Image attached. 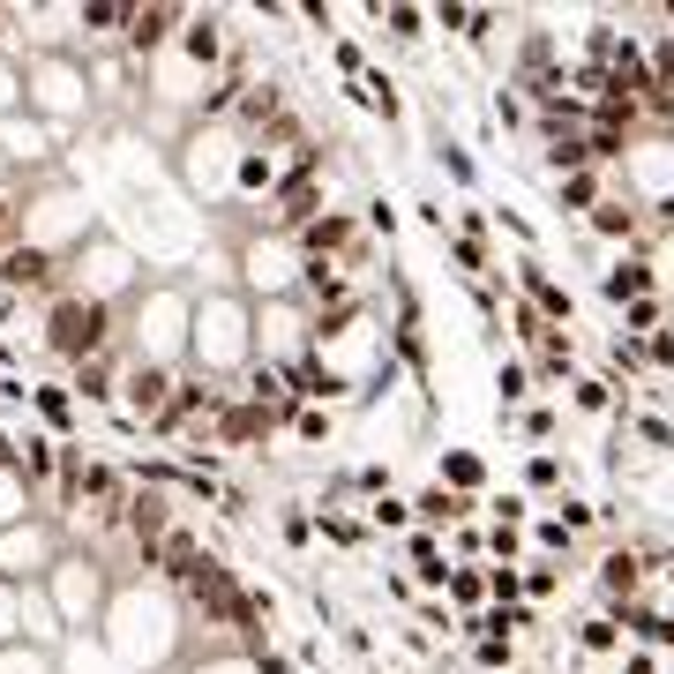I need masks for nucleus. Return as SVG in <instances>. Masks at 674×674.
Instances as JSON below:
<instances>
[{
	"label": "nucleus",
	"instance_id": "obj_1",
	"mask_svg": "<svg viewBox=\"0 0 674 674\" xmlns=\"http://www.w3.org/2000/svg\"><path fill=\"white\" fill-rule=\"evenodd\" d=\"M98 652L121 674H180L203 644H195V622L180 607V592L143 570V577H121L113 599H105V622H98Z\"/></svg>",
	"mask_w": 674,
	"mask_h": 674
},
{
	"label": "nucleus",
	"instance_id": "obj_2",
	"mask_svg": "<svg viewBox=\"0 0 674 674\" xmlns=\"http://www.w3.org/2000/svg\"><path fill=\"white\" fill-rule=\"evenodd\" d=\"M188 330H195V285L188 278H150L121 307V352L135 368L188 375Z\"/></svg>",
	"mask_w": 674,
	"mask_h": 674
},
{
	"label": "nucleus",
	"instance_id": "obj_3",
	"mask_svg": "<svg viewBox=\"0 0 674 674\" xmlns=\"http://www.w3.org/2000/svg\"><path fill=\"white\" fill-rule=\"evenodd\" d=\"M105 225H98V203H90V188L76 172H53L38 188H23L15 195V248L31 255H53V262H68V255L98 240Z\"/></svg>",
	"mask_w": 674,
	"mask_h": 674
},
{
	"label": "nucleus",
	"instance_id": "obj_4",
	"mask_svg": "<svg viewBox=\"0 0 674 674\" xmlns=\"http://www.w3.org/2000/svg\"><path fill=\"white\" fill-rule=\"evenodd\" d=\"M240 172H248V135L233 121H195L180 143H172V180L188 203L233 217L240 211Z\"/></svg>",
	"mask_w": 674,
	"mask_h": 674
},
{
	"label": "nucleus",
	"instance_id": "obj_5",
	"mask_svg": "<svg viewBox=\"0 0 674 674\" xmlns=\"http://www.w3.org/2000/svg\"><path fill=\"white\" fill-rule=\"evenodd\" d=\"M188 375L233 382L255 375V300L248 293H195V330H188Z\"/></svg>",
	"mask_w": 674,
	"mask_h": 674
},
{
	"label": "nucleus",
	"instance_id": "obj_6",
	"mask_svg": "<svg viewBox=\"0 0 674 674\" xmlns=\"http://www.w3.org/2000/svg\"><path fill=\"white\" fill-rule=\"evenodd\" d=\"M23 113L45 121L53 135H76V127L98 121V90H90V68L76 45L60 53H23Z\"/></svg>",
	"mask_w": 674,
	"mask_h": 674
},
{
	"label": "nucleus",
	"instance_id": "obj_7",
	"mask_svg": "<svg viewBox=\"0 0 674 674\" xmlns=\"http://www.w3.org/2000/svg\"><path fill=\"white\" fill-rule=\"evenodd\" d=\"M225 255H233V285L262 307V300H300V285H307V255H300L293 233H270V225H240L233 240H225Z\"/></svg>",
	"mask_w": 674,
	"mask_h": 674
},
{
	"label": "nucleus",
	"instance_id": "obj_8",
	"mask_svg": "<svg viewBox=\"0 0 674 674\" xmlns=\"http://www.w3.org/2000/svg\"><path fill=\"white\" fill-rule=\"evenodd\" d=\"M607 180H615V195L644 217V233H652V225H674V135L667 127H637Z\"/></svg>",
	"mask_w": 674,
	"mask_h": 674
},
{
	"label": "nucleus",
	"instance_id": "obj_9",
	"mask_svg": "<svg viewBox=\"0 0 674 674\" xmlns=\"http://www.w3.org/2000/svg\"><path fill=\"white\" fill-rule=\"evenodd\" d=\"M143 270H150V262L127 248L121 233H98V240H83V248L68 255V270H60V293H76V300H90V307H105V315H121L127 300L150 285Z\"/></svg>",
	"mask_w": 674,
	"mask_h": 674
},
{
	"label": "nucleus",
	"instance_id": "obj_10",
	"mask_svg": "<svg viewBox=\"0 0 674 674\" xmlns=\"http://www.w3.org/2000/svg\"><path fill=\"white\" fill-rule=\"evenodd\" d=\"M113 570L98 562L90 548H68L53 570H45V599H53V615H60V630L68 637H98V622H105V599H113Z\"/></svg>",
	"mask_w": 674,
	"mask_h": 674
},
{
	"label": "nucleus",
	"instance_id": "obj_11",
	"mask_svg": "<svg viewBox=\"0 0 674 674\" xmlns=\"http://www.w3.org/2000/svg\"><path fill=\"white\" fill-rule=\"evenodd\" d=\"M307 352H315V307L307 300H262L255 307V368L293 375Z\"/></svg>",
	"mask_w": 674,
	"mask_h": 674
},
{
	"label": "nucleus",
	"instance_id": "obj_12",
	"mask_svg": "<svg viewBox=\"0 0 674 674\" xmlns=\"http://www.w3.org/2000/svg\"><path fill=\"white\" fill-rule=\"evenodd\" d=\"M105 345H121V315H105V307H90L76 293H53L45 300V352L53 360H90V352H105Z\"/></svg>",
	"mask_w": 674,
	"mask_h": 674
},
{
	"label": "nucleus",
	"instance_id": "obj_13",
	"mask_svg": "<svg viewBox=\"0 0 674 674\" xmlns=\"http://www.w3.org/2000/svg\"><path fill=\"white\" fill-rule=\"evenodd\" d=\"M0 172L15 180V188H38V180H53L60 166V135L45 121H31V113H8L0 121Z\"/></svg>",
	"mask_w": 674,
	"mask_h": 674
},
{
	"label": "nucleus",
	"instance_id": "obj_14",
	"mask_svg": "<svg viewBox=\"0 0 674 674\" xmlns=\"http://www.w3.org/2000/svg\"><path fill=\"white\" fill-rule=\"evenodd\" d=\"M60 554H68L60 525H53V517H23V525L0 532V577H8V585H45V570H53Z\"/></svg>",
	"mask_w": 674,
	"mask_h": 674
},
{
	"label": "nucleus",
	"instance_id": "obj_15",
	"mask_svg": "<svg viewBox=\"0 0 674 674\" xmlns=\"http://www.w3.org/2000/svg\"><path fill=\"white\" fill-rule=\"evenodd\" d=\"M60 270H68V262L31 255V248H8V255H0V285H8V293H31V300H53V293H60Z\"/></svg>",
	"mask_w": 674,
	"mask_h": 674
},
{
	"label": "nucleus",
	"instance_id": "obj_16",
	"mask_svg": "<svg viewBox=\"0 0 674 674\" xmlns=\"http://www.w3.org/2000/svg\"><path fill=\"white\" fill-rule=\"evenodd\" d=\"M517 278H525V293H532V315H540V323H548V330H562V323H570V315H577V300L562 293V285H554L548 270H540V262H532V255H525V262H517Z\"/></svg>",
	"mask_w": 674,
	"mask_h": 674
},
{
	"label": "nucleus",
	"instance_id": "obj_17",
	"mask_svg": "<svg viewBox=\"0 0 674 674\" xmlns=\"http://www.w3.org/2000/svg\"><path fill=\"white\" fill-rule=\"evenodd\" d=\"M121 375H127V352H121V345H105V352H90V360H76V390H83L90 405L121 397Z\"/></svg>",
	"mask_w": 674,
	"mask_h": 674
},
{
	"label": "nucleus",
	"instance_id": "obj_18",
	"mask_svg": "<svg viewBox=\"0 0 674 674\" xmlns=\"http://www.w3.org/2000/svg\"><path fill=\"white\" fill-rule=\"evenodd\" d=\"M172 382H180V375H166V368H135V360H127L121 397L135 405V413H143V420H158V413L172 405Z\"/></svg>",
	"mask_w": 674,
	"mask_h": 674
},
{
	"label": "nucleus",
	"instance_id": "obj_19",
	"mask_svg": "<svg viewBox=\"0 0 674 674\" xmlns=\"http://www.w3.org/2000/svg\"><path fill=\"white\" fill-rule=\"evenodd\" d=\"M585 225L599 233V240H622V255H630V248H644V217H637L630 203H622V195H599V211H592Z\"/></svg>",
	"mask_w": 674,
	"mask_h": 674
},
{
	"label": "nucleus",
	"instance_id": "obj_20",
	"mask_svg": "<svg viewBox=\"0 0 674 674\" xmlns=\"http://www.w3.org/2000/svg\"><path fill=\"white\" fill-rule=\"evenodd\" d=\"M23 644H38V652H60L68 630H60V615H53V599L38 585H23Z\"/></svg>",
	"mask_w": 674,
	"mask_h": 674
},
{
	"label": "nucleus",
	"instance_id": "obj_21",
	"mask_svg": "<svg viewBox=\"0 0 674 674\" xmlns=\"http://www.w3.org/2000/svg\"><path fill=\"white\" fill-rule=\"evenodd\" d=\"M637 255H644V270H652V300L674 307V225H652Z\"/></svg>",
	"mask_w": 674,
	"mask_h": 674
},
{
	"label": "nucleus",
	"instance_id": "obj_22",
	"mask_svg": "<svg viewBox=\"0 0 674 674\" xmlns=\"http://www.w3.org/2000/svg\"><path fill=\"white\" fill-rule=\"evenodd\" d=\"M599 293L607 300H622V307H637V300H652V270H644V255H615V270L599 278Z\"/></svg>",
	"mask_w": 674,
	"mask_h": 674
},
{
	"label": "nucleus",
	"instance_id": "obj_23",
	"mask_svg": "<svg viewBox=\"0 0 674 674\" xmlns=\"http://www.w3.org/2000/svg\"><path fill=\"white\" fill-rule=\"evenodd\" d=\"M637 577H644V554L637 548H615L599 562V592H607L615 607H637Z\"/></svg>",
	"mask_w": 674,
	"mask_h": 674
},
{
	"label": "nucleus",
	"instance_id": "obj_24",
	"mask_svg": "<svg viewBox=\"0 0 674 674\" xmlns=\"http://www.w3.org/2000/svg\"><path fill=\"white\" fill-rule=\"evenodd\" d=\"M23 517H45L38 487L23 480V464H0V532H8V525H23Z\"/></svg>",
	"mask_w": 674,
	"mask_h": 674
},
{
	"label": "nucleus",
	"instance_id": "obj_25",
	"mask_svg": "<svg viewBox=\"0 0 674 674\" xmlns=\"http://www.w3.org/2000/svg\"><path fill=\"white\" fill-rule=\"evenodd\" d=\"M464 509H472V495H450V487H427L420 503H413V517H420L427 532H435V525H442V532H458V525H464Z\"/></svg>",
	"mask_w": 674,
	"mask_h": 674
},
{
	"label": "nucleus",
	"instance_id": "obj_26",
	"mask_svg": "<svg viewBox=\"0 0 674 674\" xmlns=\"http://www.w3.org/2000/svg\"><path fill=\"white\" fill-rule=\"evenodd\" d=\"M562 211H577V217H592L599 211V195H607V172H562Z\"/></svg>",
	"mask_w": 674,
	"mask_h": 674
},
{
	"label": "nucleus",
	"instance_id": "obj_27",
	"mask_svg": "<svg viewBox=\"0 0 674 674\" xmlns=\"http://www.w3.org/2000/svg\"><path fill=\"white\" fill-rule=\"evenodd\" d=\"M180 674H255V652H240V644H203Z\"/></svg>",
	"mask_w": 674,
	"mask_h": 674
},
{
	"label": "nucleus",
	"instance_id": "obj_28",
	"mask_svg": "<svg viewBox=\"0 0 674 674\" xmlns=\"http://www.w3.org/2000/svg\"><path fill=\"white\" fill-rule=\"evenodd\" d=\"M0 674H68V660L38 644H0Z\"/></svg>",
	"mask_w": 674,
	"mask_h": 674
},
{
	"label": "nucleus",
	"instance_id": "obj_29",
	"mask_svg": "<svg viewBox=\"0 0 674 674\" xmlns=\"http://www.w3.org/2000/svg\"><path fill=\"white\" fill-rule=\"evenodd\" d=\"M480 480H487V464L472 458V450H450V458H442V480H435V487H450V495H480Z\"/></svg>",
	"mask_w": 674,
	"mask_h": 674
},
{
	"label": "nucleus",
	"instance_id": "obj_30",
	"mask_svg": "<svg viewBox=\"0 0 674 674\" xmlns=\"http://www.w3.org/2000/svg\"><path fill=\"white\" fill-rule=\"evenodd\" d=\"M368 15H375L390 38H405V45H413V38L427 31V8H397V0H390V8H368Z\"/></svg>",
	"mask_w": 674,
	"mask_h": 674
},
{
	"label": "nucleus",
	"instance_id": "obj_31",
	"mask_svg": "<svg viewBox=\"0 0 674 674\" xmlns=\"http://www.w3.org/2000/svg\"><path fill=\"white\" fill-rule=\"evenodd\" d=\"M31 405H38L45 427H68V420H76V405H68V390H60V382H38V390H31Z\"/></svg>",
	"mask_w": 674,
	"mask_h": 674
},
{
	"label": "nucleus",
	"instance_id": "obj_32",
	"mask_svg": "<svg viewBox=\"0 0 674 674\" xmlns=\"http://www.w3.org/2000/svg\"><path fill=\"white\" fill-rule=\"evenodd\" d=\"M8 113H23V60L0 45V121H8Z\"/></svg>",
	"mask_w": 674,
	"mask_h": 674
},
{
	"label": "nucleus",
	"instance_id": "obj_33",
	"mask_svg": "<svg viewBox=\"0 0 674 674\" xmlns=\"http://www.w3.org/2000/svg\"><path fill=\"white\" fill-rule=\"evenodd\" d=\"M532 345H540V375H570V360H577V352H570V337H562V330H540V337H532Z\"/></svg>",
	"mask_w": 674,
	"mask_h": 674
},
{
	"label": "nucleus",
	"instance_id": "obj_34",
	"mask_svg": "<svg viewBox=\"0 0 674 674\" xmlns=\"http://www.w3.org/2000/svg\"><path fill=\"white\" fill-rule=\"evenodd\" d=\"M450 599H458V607H480V599H487V570H480V562H464V570H450Z\"/></svg>",
	"mask_w": 674,
	"mask_h": 674
},
{
	"label": "nucleus",
	"instance_id": "obj_35",
	"mask_svg": "<svg viewBox=\"0 0 674 674\" xmlns=\"http://www.w3.org/2000/svg\"><path fill=\"white\" fill-rule=\"evenodd\" d=\"M0 644H23V585L0 577Z\"/></svg>",
	"mask_w": 674,
	"mask_h": 674
},
{
	"label": "nucleus",
	"instance_id": "obj_36",
	"mask_svg": "<svg viewBox=\"0 0 674 674\" xmlns=\"http://www.w3.org/2000/svg\"><path fill=\"white\" fill-rule=\"evenodd\" d=\"M495 390H503V413H509V405H525V397H532V368H525V360H503Z\"/></svg>",
	"mask_w": 674,
	"mask_h": 674
},
{
	"label": "nucleus",
	"instance_id": "obj_37",
	"mask_svg": "<svg viewBox=\"0 0 674 674\" xmlns=\"http://www.w3.org/2000/svg\"><path fill=\"white\" fill-rule=\"evenodd\" d=\"M360 98L375 105L382 121H397V83H390V76H360Z\"/></svg>",
	"mask_w": 674,
	"mask_h": 674
},
{
	"label": "nucleus",
	"instance_id": "obj_38",
	"mask_svg": "<svg viewBox=\"0 0 674 674\" xmlns=\"http://www.w3.org/2000/svg\"><path fill=\"white\" fill-rule=\"evenodd\" d=\"M442 240H450V255H458V270H464V278H480V270H487V248H480L472 233H442Z\"/></svg>",
	"mask_w": 674,
	"mask_h": 674
},
{
	"label": "nucleus",
	"instance_id": "obj_39",
	"mask_svg": "<svg viewBox=\"0 0 674 674\" xmlns=\"http://www.w3.org/2000/svg\"><path fill=\"white\" fill-rule=\"evenodd\" d=\"M517 592H525V570H509V562H495V570H487V599H495V607H509Z\"/></svg>",
	"mask_w": 674,
	"mask_h": 674
},
{
	"label": "nucleus",
	"instance_id": "obj_40",
	"mask_svg": "<svg viewBox=\"0 0 674 674\" xmlns=\"http://www.w3.org/2000/svg\"><path fill=\"white\" fill-rule=\"evenodd\" d=\"M293 427H300V442H330V405H300Z\"/></svg>",
	"mask_w": 674,
	"mask_h": 674
},
{
	"label": "nucleus",
	"instance_id": "obj_41",
	"mask_svg": "<svg viewBox=\"0 0 674 674\" xmlns=\"http://www.w3.org/2000/svg\"><path fill=\"white\" fill-rule=\"evenodd\" d=\"M405 517H413V503H397V495H375V503H368V525H390V532H397Z\"/></svg>",
	"mask_w": 674,
	"mask_h": 674
},
{
	"label": "nucleus",
	"instance_id": "obj_42",
	"mask_svg": "<svg viewBox=\"0 0 674 674\" xmlns=\"http://www.w3.org/2000/svg\"><path fill=\"white\" fill-rule=\"evenodd\" d=\"M323 532H330L337 548H360V532H368V525H360V517H337V509H323Z\"/></svg>",
	"mask_w": 674,
	"mask_h": 674
},
{
	"label": "nucleus",
	"instance_id": "obj_43",
	"mask_svg": "<svg viewBox=\"0 0 674 674\" xmlns=\"http://www.w3.org/2000/svg\"><path fill=\"white\" fill-rule=\"evenodd\" d=\"M472 660L495 674V667H509V637H472Z\"/></svg>",
	"mask_w": 674,
	"mask_h": 674
},
{
	"label": "nucleus",
	"instance_id": "obj_44",
	"mask_svg": "<svg viewBox=\"0 0 674 674\" xmlns=\"http://www.w3.org/2000/svg\"><path fill=\"white\" fill-rule=\"evenodd\" d=\"M525 487H540V495H548V487H562V464H554L548 450H540V458L525 464Z\"/></svg>",
	"mask_w": 674,
	"mask_h": 674
},
{
	"label": "nucleus",
	"instance_id": "obj_45",
	"mask_svg": "<svg viewBox=\"0 0 674 674\" xmlns=\"http://www.w3.org/2000/svg\"><path fill=\"white\" fill-rule=\"evenodd\" d=\"M644 345H652V360H660V368L674 375V307H667V323H660V330L644 337Z\"/></svg>",
	"mask_w": 674,
	"mask_h": 674
},
{
	"label": "nucleus",
	"instance_id": "obj_46",
	"mask_svg": "<svg viewBox=\"0 0 674 674\" xmlns=\"http://www.w3.org/2000/svg\"><path fill=\"white\" fill-rule=\"evenodd\" d=\"M570 390H577V413H607V405H615V397H607V382H570Z\"/></svg>",
	"mask_w": 674,
	"mask_h": 674
},
{
	"label": "nucleus",
	"instance_id": "obj_47",
	"mask_svg": "<svg viewBox=\"0 0 674 674\" xmlns=\"http://www.w3.org/2000/svg\"><path fill=\"white\" fill-rule=\"evenodd\" d=\"M15 195H23V188H0V255L15 248Z\"/></svg>",
	"mask_w": 674,
	"mask_h": 674
},
{
	"label": "nucleus",
	"instance_id": "obj_48",
	"mask_svg": "<svg viewBox=\"0 0 674 674\" xmlns=\"http://www.w3.org/2000/svg\"><path fill=\"white\" fill-rule=\"evenodd\" d=\"M615 644H622V637H615V622H607V615H599V622H585V652H615Z\"/></svg>",
	"mask_w": 674,
	"mask_h": 674
},
{
	"label": "nucleus",
	"instance_id": "obj_49",
	"mask_svg": "<svg viewBox=\"0 0 674 674\" xmlns=\"http://www.w3.org/2000/svg\"><path fill=\"white\" fill-rule=\"evenodd\" d=\"M278 532H285L293 548H307V532H315V525H307V509H285V517H278Z\"/></svg>",
	"mask_w": 674,
	"mask_h": 674
},
{
	"label": "nucleus",
	"instance_id": "obj_50",
	"mask_svg": "<svg viewBox=\"0 0 674 674\" xmlns=\"http://www.w3.org/2000/svg\"><path fill=\"white\" fill-rule=\"evenodd\" d=\"M554 525H562V532H585V525H592V503H562V517H554Z\"/></svg>",
	"mask_w": 674,
	"mask_h": 674
},
{
	"label": "nucleus",
	"instance_id": "obj_51",
	"mask_svg": "<svg viewBox=\"0 0 674 674\" xmlns=\"http://www.w3.org/2000/svg\"><path fill=\"white\" fill-rule=\"evenodd\" d=\"M495 121H503V127H517V121H525V105H517L509 90H495Z\"/></svg>",
	"mask_w": 674,
	"mask_h": 674
},
{
	"label": "nucleus",
	"instance_id": "obj_52",
	"mask_svg": "<svg viewBox=\"0 0 674 674\" xmlns=\"http://www.w3.org/2000/svg\"><path fill=\"white\" fill-rule=\"evenodd\" d=\"M525 435H540V442L554 435V413H548V405H532V413H525Z\"/></svg>",
	"mask_w": 674,
	"mask_h": 674
},
{
	"label": "nucleus",
	"instance_id": "obj_53",
	"mask_svg": "<svg viewBox=\"0 0 674 674\" xmlns=\"http://www.w3.org/2000/svg\"><path fill=\"white\" fill-rule=\"evenodd\" d=\"M525 592H532V599H548V592H554V570H548V562H532V577H525Z\"/></svg>",
	"mask_w": 674,
	"mask_h": 674
},
{
	"label": "nucleus",
	"instance_id": "obj_54",
	"mask_svg": "<svg viewBox=\"0 0 674 674\" xmlns=\"http://www.w3.org/2000/svg\"><path fill=\"white\" fill-rule=\"evenodd\" d=\"M622 674H652V652H630V660H622Z\"/></svg>",
	"mask_w": 674,
	"mask_h": 674
}]
</instances>
